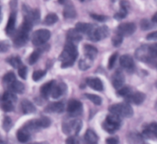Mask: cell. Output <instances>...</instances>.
Returning <instances> with one entry per match:
<instances>
[{
	"mask_svg": "<svg viewBox=\"0 0 157 144\" xmlns=\"http://www.w3.org/2000/svg\"><path fill=\"white\" fill-rule=\"evenodd\" d=\"M78 56V50L75 44L67 42L64 46L63 52L60 56L59 59L61 62V67L67 68L71 67Z\"/></svg>",
	"mask_w": 157,
	"mask_h": 144,
	"instance_id": "obj_1",
	"label": "cell"
},
{
	"mask_svg": "<svg viewBox=\"0 0 157 144\" xmlns=\"http://www.w3.org/2000/svg\"><path fill=\"white\" fill-rule=\"evenodd\" d=\"M33 24L29 21L24 20L22 24L20 27L19 30L18 31L14 38V44L16 47H21L24 46L27 43L29 40V33L31 30Z\"/></svg>",
	"mask_w": 157,
	"mask_h": 144,
	"instance_id": "obj_2",
	"label": "cell"
},
{
	"mask_svg": "<svg viewBox=\"0 0 157 144\" xmlns=\"http://www.w3.org/2000/svg\"><path fill=\"white\" fill-rule=\"evenodd\" d=\"M121 124V117L114 114H110L106 117V120L103 123V129L107 133L113 134L120 128Z\"/></svg>",
	"mask_w": 157,
	"mask_h": 144,
	"instance_id": "obj_3",
	"label": "cell"
},
{
	"mask_svg": "<svg viewBox=\"0 0 157 144\" xmlns=\"http://www.w3.org/2000/svg\"><path fill=\"white\" fill-rule=\"evenodd\" d=\"M109 111L111 114H117L120 117H130L133 114V108L127 103L115 104L109 108Z\"/></svg>",
	"mask_w": 157,
	"mask_h": 144,
	"instance_id": "obj_4",
	"label": "cell"
},
{
	"mask_svg": "<svg viewBox=\"0 0 157 144\" xmlns=\"http://www.w3.org/2000/svg\"><path fill=\"white\" fill-rule=\"evenodd\" d=\"M22 12L24 14V19L28 20L32 24H38L40 21V11L39 9H32L27 5H22Z\"/></svg>",
	"mask_w": 157,
	"mask_h": 144,
	"instance_id": "obj_5",
	"label": "cell"
},
{
	"mask_svg": "<svg viewBox=\"0 0 157 144\" xmlns=\"http://www.w3.org/2000/svg\"><path fill=\"white\" fill-rule=\"evenodd\" d=\"M51 37V32L47 29H39L34 32L32 43L35 46H41L45 44Z\"/></svg>",
	"mask_w": 157,
	"mask_h": 144,
	"instance_id": "obj_6",
	"label": "cell"
},
{
	"mask_svg": "<svg viewBox=\"0 0 157 144\" xmlns=\"http://www.w3.org/2000/svg\"><path fill=\"white\" fill-rule=\"evenodd\" d=\"M82 128L81 120H74L69 122H64L62 125V131L65 134H78Z\"/></svg>",
	"mask_w": 157,
	"mask_h": 144,
	"instance_id": "obj_7",
	"label": "cell"
},
{
	"mask_svg": "<svg viewBox=\"0 0 157 144\" xmlns=\"http://www.w3.org/2000/svg\"><path fill=\"white\" fill-rule=\"evenodd\" d=\"M109 34V28L107 26L104 25L96 27L88 35L89 38L93 41H99L107 38Z\"/></svg>",
	"mask_w": 157,
	"mask_h": 144,
	"instance_id": "obj_8",
	"label": "cell"
},
{
	"mask_svg": "<svg viewBox=\"0 0 157 144\" xmlns=\"http://www.w3.org/2000/svg\"><path fill=\"white\" fill-rule=\"evenodd\" d=\"M136 31V25L134 23H122L117 27V34L123 37H128L133 34Z\"/></svg>",
	"mask_w": 157,
	"mask_h": 144,
	"instance_id": "obj_9",
	"label": "cell"
},
{
	"mask_svg": "<svg viewBox=\"0 0 157 144\" xmlns=\"http://www.w3.org/2000/svg\"><path fill=\"white\" fill-rule=\"evenodd\" d=\"M82 104L77 100H71L67 104V111L69 115L71 117H76L82 113Z\"/></svg>",
	"mask_w": 157,
	"mask_h": 144,
	"instance_id": "obj_10",
	"label": "cell"
},
{
	"mask_svg": "<svg viewBox=\"0 0 157 144\" xmlns=\"http://www.w3.org/2000/svg\"><path fill=\"white\" fill-rule=\"evenodd\" d=\"M136 58L138 60L143 62H149L152 60L149 50V45H144L139 47L136 51Z\"/></svg>",
	"mask_w": 157,
	"mask_h": 144,
	"instance_id": "obj_11",
	"label": "cell"
},
{
	"mask_svg": "<svg viewBox=\"0 0 157 144\" xmlns=\"http://www.w3.org/2000/svg\"><path fill=\"white\" fill-rule=\"evenodd\" d=\"M124 82H125V78L121 71H117L112 76V84L116 89H121V88H123Z\"/></svg>",
	"mask_w": 157,
	"mask_h": 144,
	"instance_id": "obj_12",
	"label": "cell"
},
{
	"mask_svg": "<svg viewBox=\"0 0 157 144\" xmlns=\"http://www.w3.org/2000/svg\"><path fill=\"white\" fill-rule=\"evenodd\" d=\"M144 134L148 139L157 140V123L153 122L148 125L144 131Z\"/></svg>",
	"mask_w": 157,
	"mask_h": 144,
	"instance_id": "obj_13",
	"label": "cell"
},
{
	"mask_svg": "<svg viewBox=\"0 0 157 144\" xmlns=\"http://www.w3.org/2000/svg\"><path fill=\"white\" fill-rule=\"evenodd\" d=\"M64 4L65 5L64 9V12H63L64 18H67V19H69V18H75L77 16V13L75 7L71 4V2H68L67 0H65Z\"/></svg>",
	"mask_w": 157,
	"mask_h": 144,
	"instance_id": "obj_14",
	"label": "cell"
},
{
	"mask_svg": "<svg viewBox=\"0 0 157 144\" xmlns=\"http://www.w3.org/2000/svg\"><path fill=\"white\" fill-rule=\"evenodd\" d=\"M66 85L64 83L55 84L52 91V97L53 99H58L64 94L66 91Z\"/></svg>",
	"mask_w": 157,
	"mask_h": 144,
	"instance_id": "obj_15",
	"label": "cell"
},
{
	"mask_svg": "<svg viewBox=\"0 0 157 144\" xmlns=\"http://www.w3.org/2000/svg\"><path fill=\"white\" fill-rule=\"evenodd\" d=\"M120 64L123 68L128 70H133L134 67L133 59L130 55H123L120 59Z\"/></svg>",
	"mask_w": 157,
	"mask_h": 144,
	"instance_id": "obj_16",
	"label": "cell"
},
{
	"mask_svg": "<svg viewBox=\"0 0 157 144\" xmlns=\"http://www.w3.org/2000/svg\"><path fill=\"white\" fill-rule=\"evenodd\" d=\"M145 94L143 92H137L134 93V94H131L128 97H127V101L137 105L142 104L144 102V100H145Z\"/></svg>",
	"mask_w": 157,
	"mask_h": 144,
	"instance_id": "obj_17",
	"label": "cell"
},
{
	"mask_svg": "<svg viewBox=\"0 0 157 144\" xmlns=\"http://www.w3.org/2000/svg\"><path fill=\"white\" fill-rule=\"evenodd\" d=\"M15 21H16V12L15 11H12V13L10 14L9 20H8L7 25L6 27V31L8 35H11L12 34H13L15 27Z\"/></svg>",
	"mask_w": 157,
	"mask_h": 144,
	"instance_id": "obj_18",
	"label": "cell"
},
{
	"mask_svg": "<svg viewBox=\"0 0 157 144\" xmlns=\"http://www.w3.org/2000/svg\"><path fill=\"white\" fill-rule=\"evenodd\" d=\"M75 29L81 34H87L89 35L94 29V27L93 24H89V23L78 22V24H76Z\"/></svg>",
	"mask_w": 157,
	"mask_h": 144,
	"instance_id": "obj_19",
	"label": "cell"
},
{
	"mask_svg": "<svg viewBox=\"0 0 157 144\" xmlns=\"http://www.w3.org/2000/svg\"><path fill=\"white\" fill-rule=\"evenodd\" d=\"M81 38H82V36H81V33L78 32L75 28H71L67 31V42H71V43H73V44H75V43L79 42V41L81 40Z\"/></svg>",
	"mask_w": 157,
	"mask_h": 144,
	"instance_id": "obj_20",
	"label": "cell"
},
{
	"mask_svg": "<svg viewBox=\"0 0 157 144\" xmlns=\"http://www.w3.org/2000/svg\"><path fill=\"white\" fill-rule=\"evenodd\" d=\"M87 84L89 87L96 91L101 92L104 88L102 82L98 78H88L87 79Z\"/></svg>",
	"mask_w": 157,
	"mask_h": 144,
	"instance_id": "obj_21",
	"label": "cell"
},
{
	"mask_svg": "<svg viewBox=\"0 0 157 144\" xmlns=\"http://www.w3.org/2000/svg\"><path fill=\"white\" fill-rule=\"evenodd\" d=\"M64 109V105L62 102H54L48 105L45 108V111L50 113H61Z\"/></svg>",
	"mask_w": 157,
	"mask_h": 144,
	"instance_id": "obj_22",
	"label": "cell"
},
{
	"mask_svg": "<svg viewBox=\"0 0 157 144\" xmlns=\"http://www.w3.org/2000/svg\"><path fill=\"white\" fill-rule=\"evenodd\" d=\"M21 108L22 110V112L25 114H32L36 111V108H35V105L29 102V100H23L21 103Z\"/></svg>",
	"mask_w": 157,
	"mask_h": 144,
	"instance_id": "obj_23",
	"label": "cell"
},
{
	"mask_svg": "<svg viewBox=\"0 0 157 144\" xmlns=\"http://www.w3.org/2000/svg\"><path fill=\"white\" fill-rule=\"evenodd\" d=\"M55 83L54 81H50L48 82H46L45 84H44L41 87L40 92H41V95H42V97L47 99L49 95L52 94V91L53 89V87L55 85Z\"/></svg>",
	"mask_w": 157,
	"mask_h": 144,
	"instance_id": "obj_24",
	"label": "cell"
},
{
	"mask_svg": "<svg viewBox=\"0 0 157 144\" xmlns=\"http://www.w3.org/2000/svg\"><path fill=\"white\" fill-rule=\"evenodd\" d=\"M84 50L85 56L90 58L91 59H94L98 53V49L94 47V46L90 45V44H86V45H84Z\"/></svg>",
	"mask_w": 157,
	"mask_h": 144,
	"instance_id": "obj_25",
	"label": "cell"
},
{
	"mask_svg": "<svg viewBox=\"0 0 157 144\" xmlns=\"http://www.w3.org/2000/svg\"><path fill=\"white\" fill-rule=\"evenodd\" d=\"M16 136L17 139L20 143H26L30 137V134H29V131L24 128L17 131Z\"/></svg>",
	"mask_w": 157,
	"mask_h": 144,
	"instance_id": "obj_26",
	"label": "cell"
},
{
	"mask_svg": "<svg viewBox=\"0 0 157 144\" xmlns=\"http://www.w3.org/2000/svg\"><path fill=\"white\" fill-rule=\"evenodd\" d=\"M84 140L88 144H96L98 140V137L94 131L92 130H87L84 135Z\"/></svg>",
	"mask_w": 157,
	"mask_h": 144,
	"instance_id": "obj_27",
	"label": "cell"
},
{
	"mask_svg": "<svg viewBox=\"0 0 157 144\" xmlns=\"http://www.w3.org/2000/svg\"><path fill=\"white\" fill-rule=\"evenodd\" d=\"M92 64H93V59L84 56V57L81 58V60H80L78 67H79L80 70H87L92 67Z\"/></svg>",
	"mask_w": 157,
	"mask_h": 144,
	"instance_id": "obj_28",
	"label": "cell"
},
{
	"mask_svg": "<svg viewBox=\"0 0 157 144\" xmlns=\"http://www.w3.org/2000/svg\"><path fill=\"white\" fill-rule=\"evenodd\" d=\"M9 87L11 89V91L14 92L15 93H18V94H21L25 91L24 85L21 82H18V81H15Z\"/></svg>",
	"mask_w": 157,
	"mask_h": 144,
	"instance_id": "obj_29",
	"label": "cell"
},
{
	"mask_svg": "<svg viewBox=\"0 0 157 144\" xmlns=\"http://www.w3.org/2000/svg\"><path fill=\"white\" fill-rule=\"evenodd\" d=\"M58 21V17L56 14L55 13H50L45 17V18L43 21V24L44 25L50 26L52 25V24H55L57 21Z\"/></svg>",
	"mask_w": 157,
	"mask_h": 144,
	"instance_id": "obj_30",
	"label": "cell"
},
{
	"mask_svg": "<svg viewBox=\"0 0 157 144\" xmlns=\"http://www.w3.org/2000/svg\"><path fill=\"white\" fill-rule=\"evenodd\" d=\"M36 123L38 129L39 128H48L51 125V120L47 117H42L36 120Z\"/></svg>",
	"mask_w": 157,
	"mask_h": 144,
	"instance_id": "obj_31",
	"label": "cell"
},
{
	"mask_svg": "<svg viewBox=\"0 0 157 144\" xmlns=\"http://www.w3.org/2000/svg\"><path fill=\"white\" fill-rule=\"evenodd\" d=\"M3 82L5 84H6L7 85H10L11 84L13 83L15 81H16L15 79V76L12 72H9V73H6L4 76H3Z\"/></svg>",
	"mask_w": 157,
	"mask_h": 144,
	"instance_id": "obj_32",
	"label": "cell"
},
{
	"mask_svg": "<svg viewBox=\"0 0 157 144\" xmlns=\"http://www.w3.org/2000/svg\"><path fill=\"white\" fill-rule=\"evenodd\" d=\"M17 100L16 96L14 94H12V92H6L3 94L2 98V102H12V103H15Z\"/></svg>",
	"mask_w": 157,
	"mask_h": 144,
	"instance_id": "obj_33",
	"label": "cell"
},
{
	"mask_svg": "<svg viewBox=\"0 0 157 144\" xmlns=\"http://www.w3.org/2000/svg\"><path fill=\"white\" fill-rule=\"evenodd\" d=\"M8 63H9L12 67H13L14 68L18 69L20 67L22 66L21 59H20V58L18 57V56H13V57L9 58Z\"/></svg>",
	"mask_w": 157,
	"mask_h": 144,
	"instance_id": "obj_34",
	"label": "cell"
},
{
	"mask_svg": "<svg viewBox=\"0 0 157 144\" xmlns=\"http://www.w3.org/2000/svg\"><path fill=\"white\" fill-rule=\"evenodd\" d=\"M84 95H85V97L87 98L90 102H93L94 105H100L102 103V99H101V98L100 97V96L93 94H85Z\"/></svg>",
	"mask_w": 157,
	"mask_h": 144,
	"instance_id": "obj_35",
	"label": "cell"
},
{
	"mask_svg": "<svg viewBox=\"0 0 157 144\" xmlns=\"http://www.w3.org/2000/svg\"><path fill=\"white\" fill-rule=\"evenodd\" d=\"M40 55H41V51L39 50H35V51L32 52V54L30 55L29 58V63L31 64V65H33L35 63L38 61V58H39Z\"/></svg>",
	"mask_w": 157,
	"mask_h": 144,
	"instance_id": "obj_36",
	"label": "cell"
},
{
	"mask_svg": "<svg viewBox=\"0 0 157 144\" xmlns=\"http://www.w3.org/2000/svg\"><path fill=\"white\" fill-rule=\"evenodd\" d=\"M46 74V71L44 70H37V71H35L32 74V79H33L34 81H39L40 79H42Z\"/></svg>",
	"mask_w": 157,
	"mask_h": 144,
	"instance_id": "obj_37",
	"label": "cell"
},
{
	"mask_svg": "<svg viewBox=\"0 0 157 144\" xmlns=\"http://www.w3.org/2000/svg\"><path fill=\"white\" fill-rule=\"evenodd\" d=\"M149 50H150V54L152 60L157 58V43L149 45Z\"/></svg>",
	"mask_w": 157,
	"mask_h": 144,
	"instance_id": "obj_38",
	"label": "cell"
},
{
	"mask_svg": "<svg viewBox=\"0 0 157 144\" xmlns=\"http://www.w3.org/2000/svg\"><path fill=\"white\" fill-rule=\"evenodd\" d=\"M117 94L122 97H128L131 95V89L129 87H123L117 91Z\"/></svg>",
	"mask_w": 157,
	"mask_h": 144,
	"instance_id": "obj_39",
	"label": "cell"
},
{
	"mask_svg": "<svg viewBox=\"0 0 157 144\" xmlns=\"http://www.w3.org/2000/svg\"><path fill=\"white\" fill-rule=\"evenodd\" d=\"M2 127L3 129L6 131H9V130L12 128V121L11 120V118L9 117H6L4 118V121H3L2 123Z\"/></svg>",
	"mask_w": 157,
	"mask_h": 144,
	"instance_id": "obj_40",
	"label": "cell"
},
{
	"mask_svg": "<svg viewBox=\"0 0 157 144\" xmlns=\"http://www.w3.org/2000/svg\"><path fill=\"white\" fill-rule=\"evenodd\" d=\"M2 109L6 112H9L14 110L13 103L9 102H2Z\"/></svg>",
	"mask_w": 157,
	"mask_h": 144,
	"instance_id": "obj_41",
	"label": "cell"
},
{
	"mask_svg": "<svg viewBox=\"0 0 157 144\" xmlns=\"http://www.w3.org/2000/svg\"><path fill=\"white\" fill-rule=\"evenodd\" d=\"M123 42V36H121L119 34H117L112 39V43L114 47H119Z\"/></svg>",
	"mask_w": 157,
	"mask_h": 144,
	"instance_id": "obj_42",
	"label": "cell"
},
{
	"mask_svg": "<svg viewBox=\"0 0 157 144\" xmlns=\"http://www.w3.org/2000/svg\"><path fill=\"white\" fill-rule=\"evenodd\" d=\"M140 27L143 30H149V29H151L152 27H153V24L150 22L149 20L147 19H143L141 21L140 23Z\"/></svg>",
	"mask_w": 157,
	"mask_h": 144,
	"instance_id": "obj_43",
	"label": "cell"
},
{
	"mask_svg": "<svg viewBox=\"0 0 157 144\" xmlns=\"http://www.w3.org/2000/svg\"><path fill=\"white\" fill-rule=\"evenodd\" d=\"M117 56H118V54L117 53H114L113 54L111 55V56L110 57V59H109V61H108V68L110 69H112L113 67H114L115 65V63H116L117 61Z\"/></svg>",
	"mask_w": 157,
	"mask_h": 144,
	"instance_id": "obj_44",
	"label": "cell"
},
{
	"mask_svg": "<svg viewBox=\"0 0 157 144\" xmlns=\"http://www.w3.org/2000/svg\"><path fill=\"white\" fill-rule=\"evenodd\" d=\"M18 76L23 79H26V76H27V67H25V66H21L18 68Z\"/></svg>",
	"mask_w": 157,
	"mask_h": 144,
	"instance_id": "obj_45",
	"label": "cell"
},
{
	"mask_svg": "<svg viewBox=\"0 0 157 144\" xmlns=\"http://www.w3.org/2000/svg\"><path fill=\"white\" fill-rule=\"evenodd\" d=\"M66 144H80V140L77 136L74 135L71 137H69L66 140Z\"/></svg>",
	"mask_w": 157,
	"mask_h": 144,
	"instance_id": "obj_46",
	"label": "cell"
},
{
	"mask_svg": "<svg viewBox=\"0 0 157 144\" xmlns=\"http://www.w3.org/2000/svg\"><path fill=\"white\" fill-rule=\"evenodd\" d=\"M127 14H128V12L120 9L119 12L114 15V18H116V19H118V20L123 19V18H124L126 16H127Z\"/></svg>",
	"mask_w": 157,
	"mask_h": 144,
	"instance_id": "obj_47",
	"label": "cell"
},
{
	"mask_svg": "<svg viewBox=\"0 0 157 144\" xmlns=\"http://www.w3.org/2000/svg\"><path fill=\"white\" fill-rule=\"evenodd\" d=\"M120 7H121V9L129 12V9H130V2L127 0H121L120 2Z\"/></svg>",
	"mask_w": 157,
	"mask_h": 144,
	"instance_id": "obj_48",
	"label": "cell"
},
{
	"mask_svg": "<svg viewBox=\"0 0 157 144\" xmlns=\"http://www.w3.org/2000/svg\"><path fill=\"white\" fill-rule=\"evenodd\" d=\"M92 18L98 21H105L107 19V17L105 15H97V14H91L90 15Z\"/></svg>",
	"mask_w": 157,
	"mask_h": 144,
	"instance_id": "obj_49",
	"label": "cell"
},
{
	"mask_svg": "<svg viewBox=\"0 0 157 144\" xmlns=\"http://www.w3.org/2000/svg\"><path fill=\"white\" fill-rule=\"evenodd\" d=\"M1 52L2 53H5V52L7 51L9 48V44L7 42V41H2L1 42Z\"/></svg>",
	"mask_w": 157,
	"mask_h": 144,
	"instance_id": "obj_50",
	"label": "cell"
},
{
	"mask_svg": "<svg viewBox=\"0 0 157 144\" xmlns=\"http://www.w3.org/2000/svg\"><path fill=\"white\" fill-rule=\"evenodd\" d=\"M107 144H119V140L117 137H110L106 140Z\"/></svg>",
	"mask_w": 157,
	"mask_h": 144,
	"instance_id": "obj_51",
	"label": "cell"
},
{
	"mask_svg": "<svg viewBox=\"0 0 157 144\" xmlns=\"http://www.w3.org/2000/svg\"><path fill=\"white\" fill-rule=\"evenodd\" d=\"M147 39L150 40V41H154V40H157V31L152 32V33L149 34L147 36Z\"/></svg>",
	"mask_w": 157,
	"mask_h": 144,
	"instance_id": "obj_52",
	"label": "cell"
},
{
	"mask_svg": "<svg viewBox=\"0 0 157 144\" xmlns=\"http://www.w3.org/2000/svg\"><path fill=\"white\" fill-rule=\"evenodd\" d=\"M152 21H153V23H155V24H157V12L154 15H153V18H152Z\"/></svg>",
	"mask_w": 157,
	"mask_h": 144,
	"instance_id": "obj_53",
	"label": "cell"
},
{
	"mask_svg": "<svg viewBox=\"0 0 157 144\" xmlns=\"http://www.w3.org/2000/svg\"><path fill=\"white\" fill-rule=\"evenodd\" d=\"M34 144H49L47 142H41V143H34Z\"/></svg>",
	"mask_w": 157,
	"mask_h": 144,
	"instance_id": "obj_54",
	"label": "cell"
},
{
	"mask_svg": "<svg viewBox=\"0 0 157 144\" xmlns=\"http://www.w3.org/2000/svg\"><path fill=\"white\" fill-rule=\"evenodd\" d=\"M81 2H87V1H90V0H80Z\"/></svg>",
	"mask_w": 157,
	"mask_h": 144,
	"instance_id": "obj_55",
	"label": "cell"
},
{
	"mask_svg": "<svg viewBox=\"0 0 157 144\" xmlns=\"http://www.w3.org/2000/svg\"><path fill=\"white\" fill-rule=\"evenodd\" d=\"M0 144H5V143H4V142L2 141H2H1V143H0Z\"/></svg>",
	"mask_w": 157,
	"mask_h": 144,
	"instance_id": "obj_56",
	"label": "cell"
},
{
	"mask_svg": "<svg viewBox=\"0 0 157 144\" xmlns=\"http://www.w3.org/2000/svg\"><path fill=\"white\" fill-rule=\"evenodd\" d=\"M111 1H112V2H116V1H117V0H111Z\"/></svg>",
	"mask_w": 157,
	"mask_h": 144,
	"instance_id": "obj_57",
	"label": "cell"
},
{
	"mask_svg": "<svg viewBox=\"0 0 157 144\" xmlns=\"http://www.w3.org/2000/svg\"><path fill=\"white\" fill-rule=\"evenodd\" d=\"M156 108L157 109V102H156Z\"/></svg>",
	"mask_w": 157,
	"mask_h": 144,
	"instance_id": "obj_58",
	"label": "cell"
},
{
	"mask_svg": "<svg viewBox=\"0 0 157 144\" xmlns=\"http://www.w3.org/2000/svg\"><path fill=\"white\" fill-rule=\"evenodd\" d=\"M156 88H157V82H156Z\"/></svg>",
	"mask_w": 157,
	"mask_h": 144,
	"instance_id": "obj_59",
	"label": "cell"
},
{
	"mask_svg": "<svg viewBox=\"0 0 157 144\" xmlns=\"http://www.w3.org/2000/svg\"><path fill=\"white\" fill-rule=\"evenodd\" d=\"M155 1H156V3H157V0H155Z\"/></svg>",
	"mask_w": 157,
	"mask_h": 144,
	"instance_id": "obj_60",
	"label": "cell"
},
{
	"mask_svg": "<svg viewBox=\"0 0 157 144\" xmlns=\"http://www.w3.org/2000/svg\"><path fill=\"white\" fill-rule=\"evenodd\" d=\"M156 68H157V63H156Z\"/></svg>",
	"mask_w": 157,
	"mask_h": 144,
	"instance_id": "obj_61",
	"label": "cell"
}]
</instances>
